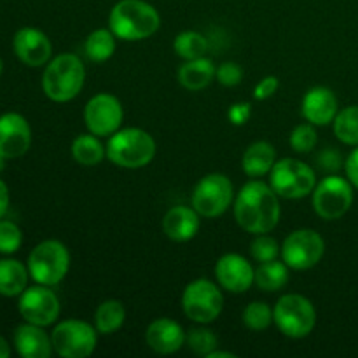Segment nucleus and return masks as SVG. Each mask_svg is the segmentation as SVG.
<instances>
[{"mask_svg":"<svg viewBox=\"0 0 358 358\" xmlns=\"http://www.w3.org/2000/svg\"><path fill=\"white\" fill-rule=\"evenodd\" d=\"M278 194L271 185L261 180H250L241 187L234 201V219L238 226L252 234H266L280 222Z\"/></svg>","mask_w":358,"mask_h":358,"instance_id":"f257e3e1","label":"nucleus"},{"mask_svg":"<svg viewBox=\"0 0 358 358\" xmlns=\"http://www.w3.org/2000/svg\"><path fill=\"white\" fill-rule=\"evenodd\" d=\"M159 27V13L145 0H119L108 14V28L121 41H145L152 37Z\"/></svg>","mask_w":358,"mask_h":358,"instance_id":"f03ea898","label":"nucleus"},{"mask_svg":"<svg viewBox=\"0 0 358 358\" xmlns=\"http://www.w3.org/2000/svg\"><path fill=\"white\" fill-rule=\"evenodd\" d=\"M86 69L77 55L63 52L48 63L42 76V90L49 100L65 103L83 91Z\"/></svg>","mask_w":358,"mask_h":358,"instance_id":"7ed1b4c3","label":"nucleus"},{"mask_svg":"<svg viewBox=\"0 0 358 358\" xmlns=\"http://www.w3.org/2000/svg\"><path fill=\"white\" fill-rule=\"evenodd\" d=\"M156 142L152 135L140 128L117 129L107 143V157L119 168L138 170L152 163Z\"/></svg>","mask_w":358,"mask_h":358,"instance_id":"20e7f679","label":"nucleus"},{"mask_svg":"<svg viewBox=\"0 0 358 358\" xmlns=\"http://www.w3.org/2000/svg\"><path fill=\"white\" fill-rule=\"evenodd\" d=\"M69 248L58 240L41 241L28 255V273L41 285H58L69 275Z\"/></svg>","mask_w":358,"mask_h":358,"instance_id":"39448f33","label":"nucleus"},{"mask_svg":"<svg viewBox=\"0 0 358 358\" xmlns=\"http://www.w3.org/2000/svg\"><path fill=\"white\" fill-rule=\"evenodd\" d=\"M273 322L283 336L292 339L306 338L317 324V311L311 301L301 294L280 297L273 310Z\"/></svg>","mask_w":358,"mask_h":358,"instance_id":"423d86ee","label":"nucleus"},{"mask_svg":"<svg viewBox=\"0 0 358 358\" xmlns=\"http://www.w3.org/2000/svg\"><path fill=\"white\" fill-rule=\"evenodd\" d=\"M269 185L285 199H301L311 194L317 185V175L310 164L294 157L276 161L269 171Z\"/></svg>","mask_w":358,"mask_h":358,"instance_id":"0eeeda50","label":"nucleus"},{"mask_svg":"<svg viewBox=\"0 0 358 358\" xmlns=\"http://www.w3.org/2000/svg\"><path fill=\"white\" fill-rule=\"evenodd\" d=\"M192 208L205 219L222 215L234 199L233 182L224 173H208L192 191Z\"/></svg>","mask_w":358,"mask_h":358,"instance_id":"6e6552de","label":"nucleus"},{"mask_svg":"<svg viewBox=\"0 0 358 358\" xmlns=\"http://www.w3.org/2000/svg\"><path fill=\"white\" fill-rule=\"evenodd\" d=\"M182 308L185 317L196 324H210L222 313L224 296L215 283L199 278L185 287L182 294Z\"/></svg>","mask_w":358,"mask_h":358,"instance_id":"1a4fd4ad","label":"nucleus"},{"mask_svg":"<svg viewBox=\"0 0 358 358\" xmlns=\"http://www.w3.org/2000/svg\"><path fill=\"white\" fill-rule=\"evenodd\" d=\"M52 350L63 358H86L98 345L96 327L83 320H65L51 332Z\"/></svg>","mask_w":358,"mask_h":358,"instance_id":"9d476101","label":"nucleus"},{"mask_svg":"<svg viewBox=\"0 0 358 358\" xmlns=\"http://www.w3.org/2000/svg\"><path fill=\"white\" fill-rule=\"evenodd\" d=\"M353 203L352 182L329 175L313 189V208L324 220L341 219Z\"/></svg>","mask_w":358,"mask_h":358,"instance_id":"9b49d317","label":"nucleus"},{"mask_svg":"<svg viewBox=\"0 0 358 358\" xmlns=\"http://www.w3.org/2000/svg\"><path fill=\"white\" fill-rule=\"evenodd\" d=\"M325 241L317 231L297 229L285 238L282 245V261L296 271L311 269L322 261Z\"/></svg>","mask_w":358,"mask_h":358,"instance_id":"f8f14e48","label":"nucleus"},{"mask_svg":"<svg viewBox=\"0 0 358 358\" xmlns=\"http://www.w3.org/2000/svg\"><path fill=\"white\" fill-rule=\"evenodd\" d=\"M124 110L117 96L110 93L94 94L84 107V121L90 133L96 136L114 135L122 124Z\"/></svg>","mask_w":358,"mask_h":358,"instance_id":"ddd939ff","label":"nucleus"},{"mask_svg":"<svg viewBox=\"0 0 358 358\" xmlns=\"http://www.w3.org/2000/svg\"><path fill=\"white\" fill-rule=\"evenodd\" d=\"M21 317L24 322L41 327H48L59 317V299L48 285H35L24 289L17 303Z\"/></svg>","mask_w":358,"mask_h":358,"instance_id":"4468645a","label":"nucleus"},{"mask_svg":"<svg viewBox=\"0 0 358 358\" xmlns=\"http://www.w3.org/2000/svg\"><path fill=\"white\" fill-rule=\"evenodd\" d=\"M31 129L27 119L16 112L0 115V154L6 159H16L28 152Z\"/></svg>","mask_w":358,"mask_h":358,"instance_id":"2eb2a0df","label":"nucleus"},{"mask_svg":"<svg viewBox=\"0 0 358 358\" xmlns=\"http://www.w3.org/2000/svg\"><path fill=\"white\" fill-rule=\"evenodd\" d=\"M215 278L227 292L243 294L255 283V269L243 255L226 254L217 261Z\"/></svg>","mask_w":358,"mask_h":358,"instance_id":"dca6fc26","label":"nucleus"},{"mask_svg":"<svg viewBox=\"0 0 358 358\" xmlns=\"http://www.w3.org/2000/svg\"><path fill=\"white\" fill-rule=\"evenodd\" d=\"M14 52L28 66H42L51 59L52 45L44 31L37 28H21L13 41Z\"/></svg>","mask_w":358,"mask_h":358,"instance_id":"f3484780","label":"nucleus"},{"mask_svg":"<svg viewBox=\"0 0 358 358\" xmlns=\"http://www.w3.org/2000/svg\"><path fill=\"white\" fill-rule=\"evenodd\" d=\"M303 117L315 126H327L338 115V98L325 86H315L304 94L301 105Z\"/></svg>","mask_w":358,"mask_h":358,"instance_id":"a211bd4d","label":"nucleus"},{"mask_svg":"<svg viewBox=\"0 0 358 358\" xmlns=\"http://www.w3.org/2000/svg\"><path fill=\"white\" fill-rule=\"evenodd\" d=\"M145 341L159 355H171L185 345V331L171 318H157L147 327Z\"/></svg>","mask_w":358,"mask_h":358,"instance_id":"6ab92c4d","label":"nucleus"},{"mask_svg":"<svg viewBox=\"0 0 358 358\" xmlns=\"http://www.w3.org/2000/svg\"><path fill=\"white\" fill-rule=\"evenodd\" d=\"M199 213L192 206H173L163 217V231L170 240L189 241L199 231Z\"/></svg>","mask_w":358,"mask_h":358,"instance_id":"aec40b11","label":"nucleus"},{"mask_svg":"<svg viewBox=\"0 0 358 358\" xmlns=\"http://www.w3.org/2000/svg\"><path fill=\"white\" fill-rule=\"evenodd\" d=\"M14 346L23 358H49L52 353V341L44 327L28 322L14 332Z\"/></svg>","mask_w":358,"mask_h":358,"instance_id":"412c9836","label":"nucleus"},{"mask_svg":"<svg viewBox=\"0 0 358 358\" xmlns=\"http://www.w3.org/2000/svg\"><path fill=\"white\" fill-rule=\"evenodd\" d=\"M215 65L208 58H196L189 59L178 69L177 79L180 86H184L189 91H201L212 84L215 79Z\"/></svg>","mask_w":358,"mask_h":358,"instance_id":"4be33fe9","label":"nucleus"},{"mask_svg":"<svg viewBox=\"0 0 358 358\" xmlns=\"http://www.w3.org/2000/svg\"><path fill=\"white\" fill-rule=\"evenodd\" d=\"M276 163V150L269 142L259 140L247 147L241 159V166L248 177L259 178L262 175L269 173Z\"/></svg>","mask_w":358,"mask_h":358,"instance_id":"5701e85b","label":"nucleus"},{"mask_svg":"<svg viewBox=\"0 0 358 358\" xmlns=\"http://www.w3.org/2000/svg\"><path fill=\"white\" fill-rule=\"evenodd\" d=\"M28 268L16 259H0V296H21L28 283Z\"/></svg>","mask_w":358,"mask_h":358,"instance_id":"b1692460","label":"nucleus"},{"mask_svg":"<svg viewBox=\"0 0 358 358\" xmlns=\"http://www.w3.org/2000/svg\"><path fill=\"white\" fill-rule=\"evenodd\" d=\"M126 308L121 301L107 299L94 311V327L98 334H114L124 325Z\"/></svg>","mask_w":358,"mask_h":358,"instance_id":"393cba45","label":"nucleus"},{"mask_svg":"<svg viewBox=\"0 0 358 358\" xmlns=\"http://www.w3.org/2000/svg\"><path fill=\"white\" fill-rule=\"evenodd\" d=\"M289 282V266L280 261H269L259 264L255 269V285L264 292H278Z\"/></svg>","mask_w":358,"mask_h":358,"instance_id":"a878e982","label":"nucleus"},{"mask_svg":"<svg viewBox=\"0 0 358 358\" xmlns=\"http://www.w3.org/2000/svg\"><path fill=\"white\" fill-rule=\"evenodd\" d=\"M115 35L110 28H98L87 35L84 42V52L87 59L93 63H103L114 55L115 51Z\"/></svg>","mask_w":358,"mask_h":358,"instance_id":"bb28decb","label":"nucleus"},{"mask_svg":"<svg viewBox=\"0 0 358 358\" xmlns=\"http://www.w3.org/2000/svg\"><path fill=\"white\" fill-rule=\"evenodd\" d=\"M72 156L83 166H96L107 156V149H103L96 135H79L72 142Z\"/></svg>","mask_w":358,"mask_h":358,"instance_id":"cd10ccee","label":"nucleus"},{"mask_svg":"<svg viewBox=\"0 0 358 358\" xmlns=\"http://www.w3.org/2000/svg\"><path fill=\"white\" fill-rule=\"evenodd\" d=\"M173 49H175V55L178 58L185 59H196V58H203V56L208 52V41L203 34L194 30H187V31H182L175 37L173 41Z\"/></svg>","mask_w":358,"mask_h":358,"instance_id":"c85d7f7f","label":"nucleus"},{"mask_svg":"<svg viewBox=\"0 0 358 358\" xmlns=\"http://www.w3.org/2000/svg\"><path fill=\"white\" fill-rule=\"evenodd\" d=\"M334 133L346 145H358V105L338 112L334 119Z\"/></svg>","mask_w":358,"mask_h":358,"instance_id":"c756f323","label":"nucleus"},{"mask_svg":"<svg viewBox=\"0 0 358 358\" xmlns=\"http://www.w3.org/2000/svg\"><path fill=\"white\" fill-rule=\"evenodd\" d=\"M185 345L196 355L206 357L217 348L219 341H217V336L210 329L192 327L185 332Z\"/></svg>","mask_w":358,"mask_h":358,"instance_id":"7c9ffc66","label":"nucleus"},{"mask_svg":"<svg viewBox=\"0 0 358 358\" xmlns=\"http://www.w3.org/2000/svg\"><path fill=\"white\" fill-rule=\"evenodd\" d=\"M273 310L262 301H254L243 310V324L250 331L261 332L271 325Z\"/></svg>","mask_w":358,"mask_h":358,"instance_id":"2f4dec72","label":"nucleus"},{"mask_svg":"<svg viewBox=\"0 0 358 358\" xmlns=\"http://www.w3.org/2000/svg\"><path fill=\"white\" fill-rule=\"evenodd\" d=\"M317 129H315V124H311V122H303V124L296 126L292 133H290V145L299 154L311 152L317 147Z\"/></svg>","mask_w":358,"mask_h":358,"instance_id":"473e14b6","label":"nucleus"},{"mask_svg":"<svg viewBox=\"0 0 358 358\" xmlns=\"http://www.w3.org/2000/svg\"><path fill=\"white\" fill-rule=\"evenodd\" d=\"M278 254H282V247H280L275 238L268 236V234H257V238L250 245L252 259L257 261L259 264L275 261Z\"/></svg>","mask_w":358,"mask_h":358,"instance_id":"72a5a7b5","label":"nucleus"},{"mask_svg":"<svg viewBox=\"0 0 358 358\" xmlns=\"http://www.w3.org/2000/svg\"><path fill=\"white\" fill-rule=\"evenodd\" d=\"M23 234L10 220H0V254H14L21 247Z\"/></svg>","mask_w":358,"mask_h":358,"instance_id":"f704fd0d","label":"nucleus"},{"mask_svg":"<svg viewBox=\"0 0 358 358\" xmlns=\"http://www.w3.org/2000/svg\"><path fill=\"white\" fill-rule=\"evenodd\" d=\"M215 79L219 80L222 86H227V87L238 86V84L243 80V70H241V66L238 65V63L226 62L222 63V65L217 66Z\"/></svg>","mask_w":358,"mask_h":358,"instance_id":"c9c22d12","label":"nucleus"},{"mask_svg":"<svg viewBox=\"0 0 358 358\" xmlns=\"http://www.w3.org/2000/svg\"><path fill=\"white\" fill-rule=\"evenodd\" d=\"M278 86H280L278 77H275V76L264 77V79L259 80L257 86H255V90H254V98H255V100H259V101L268 100V98H271L273 94L276 93V90H278Z\"/></svg>","mask_w":358,"mask_h":358,"instance_id":"e433bc0d","label":"nucleus"},{"mask_svg":"<svg viewBox=\"0 0 358 358\" xmlns=\"http://www.w3.org/2000/svg\"><path fill=\"white\" fill-rule=\"evenodd\" d=\"M252 115V107L247 101H240V103H234L229 107L227 112V119L231 121V124L241 126L248 121V117Z\"/></svg>","mask_w":358,"mask_h":358,"instance_id":"4c0bfd02","label":"nucleus"},{"mask_svg":"<svg viewBox=\"0 0 358 358\" xmlns=\"http://www.w3.org/2000/svg\"><path fill=\"white\" fill-rule=\"evenodd\" d=\"M318 159V166L325 171H338L341 168V156H339L338 150L327 149L324 152H320Z\"/></svg>","mask_w":358,"mask_h":358,"instance_id":"58836bf2","label":"nucleus"},{"mask_svg":"<svg viewBox=\"0 0 358 358\" xmlns=\"http://www.w3.org/2000/svg\"><path fill=\"white\" fill-rule=\"evenodd\" d=\"M345 168H346V175H348V180L352 182L353 187L358 189V145L357 149L348 156V161H346Z\"/></svg>","mask_w":358,"mask_h":358,"instance_id":"ea45409f","label":"nucleus"},{"mask_svg":"<svg viewBox=\"0 0 358 358\" xmlns=\"http://www.w3.org/2000/svg\"><path fill=\"white\" fill-rule=\"evenodd\" d=\"M7 208H9V189H7L6 182L0 180V219L6 215Z\"/></svg>","mask_w":358,"mask_h":358,"instance_id":"a19ab883","label":"nucleus"},{"mask_svg":"<svg viewBox=\"0 0 358 358\" xmlns=\"http://www.w3.org/2000/svg\"><path fill=\"white\" fill-rule=\"evenodd\" d=\"M205 358H236V355H234V353H229V352H217V348H215L213 352H210Z\"/></svg>","mask_w":358,"mask_h":358,"instance_id":"79ce46f5","label":"nucleus"},{"mask_svg":"<svg viewBox=\"0 0 358 358\" xmlns=\"http://www.w3.org/2000/svg\"><path fill=\"white\" fill-rule=\"evenodd\" d=\"M10 355V348L3 338H0V358H7Z\"/></svg>","mask_w":358,"mask_h":358,"instance_id":"37998d69","label":"nucleus"},{"mask_svg":"<svg viewBox=\"0 0 358 358\" xmlns=\"http://www.w3.org/2000/svg\"><path fill=\"white\" fill-rule=\"evenodd\" d=\"M3 168H6V157H3L2 154H0V173H2V171H3Z\"/></svg>","mask_w":358,"mask_h":358,"instance_id":"c03bdc74","label":"nucleus"},{"mask_svg":"<svg viewBox=\"0 0 358 358\" xmlns=\"http://www.w3.org/2000/svg\"><path fill=\"white\" fill-rule=\"evenodd\" d=\"M0 73H2V59H0Z\"/></svg>","mask_w":358,"mask_h":358,"instance_id":"a18cd8bd","label":"nucleus"}]
</instances>
